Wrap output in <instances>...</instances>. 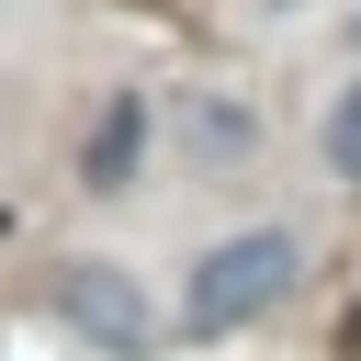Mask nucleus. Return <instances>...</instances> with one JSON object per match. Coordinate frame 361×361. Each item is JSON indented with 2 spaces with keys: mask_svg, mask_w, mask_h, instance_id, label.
<instances>
[{
  "mask_svg": "<svg viewBox=\"0 0 361 361\" xmlns=\"http://www.w3.org/2000/svg\"><path fill=\"white\" fill-rule=\"evenodd\" d=\"M192 135H203V147H248V113H226V102H203V113H192Z\"/></svg>",
  "mask_w": 361,
  "mask_h": 361,
  "instance_id": "5",
  "label": "nucleus"
},
{
  "mask_svg": "<svg viewBox=\"0 0 361 361\" xmlns=\"http://www.w3.org/2000/svg\"><path fill=\"white\" fill-rule=\"evenodd\" d=\"M56 305H68V327H90L102 350H124V361H135V338H147V305H135V282H124L113 259H79V271L56 282Z\"/></svg>",
  "mask_w": 361,
  "mask_h": 361,
  "instance_id": "2",
  "label": "nucleus"
},
{
  "mask_svg": "<svg viewBox=\"0 0 361 361\" xmlns=\"http://www.w3.org/2000/svg\"><path fill=\"white\" fill-rule=\"evenodd\" d=\"M316 147H327V169H338V180H361V79L327 102V135H316Z\"/></svg>",
  "mask_w": 361,
  "mask_h": 361,
  "instance_id": "4",
  "label": "nucleus"
},
{
  "mask_svg": "<svg viewBox=\"0 0 361 361\" xmlns=\"http://www.w3.org/2000/svg\"><path fill=\"white\" fill-rule=\"evenodd\" d=\"M293 259H305V248H293L282 226H248V237H226V248H203V259H192L180 316H192L203 338H214V327H248L259 305H282V293H293Z\"/></svg>",
  "mask_w": 361,
  "mask_h": 361,
  "instance_id": "1",
  "label": "nucleus"
},
{
  "mask_svg": "<svg viewBox=\"0 0 361 361\" xmlns=\"http://www.w3.org/2000/svg\"><path fill=\"white\" fill-rule=\"evenodd\" d=\"M135 147H147V113H135V90H124V102H113V113L90 124V158H79V169H90V192H124Z\"/></svg>",
  "mask_w": 361,
  "mask_h": 361,
  "instance_id": "3",
  "label": "nucleus"
}]
</instances>
